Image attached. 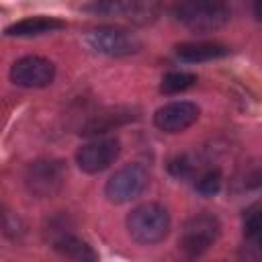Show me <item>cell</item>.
Masks as SVG:
<instances>
[{
  "instance_id": "1",
  "label": "cell",
  "mask_w": 262,
  "mask_h": 262,
  "mask_svg": "<svg viewBox=\"0 0 262 262\" xmlns=\"http://www.w3.org/2000/svg\"><path fill=\"white\" fill-rule=\"evenodd\" d=\"M174 18L196 33H211L225 27L231 18L227 0H184L174 8Z\"/></svg>"
},
{
  "instance_id": "2",
  "label": "cell",
  "mask_w": 262,
  "mask_h": 262,
  "mask_svg": "<svg viewBox=\"0 0 262 262\" xmlns=\"http://www.w3.org/2000/svg\"><path fill=\"white\" fill-rule=\"evenodd\" d=\"M125 227L131 239L137 244H160L170 231V213L160 203H143L131 209L125 219Z\"/></svg>"
},
{
  "instance_id": "3",
  "label": "cell",
  "mask_w": 262,
  "mask_h": 262,
  "mask_svg": "<svg viewBox=\"0 0 262 262\" xmlns=\"http://www.w3.org/2000/svg\"><path fill=\"white\" fill-rule=\"evenodd\" d=\"M86 45L106 57H127L141 49V41L135 33L123 27H98L86 33Z\"/></svg>"
},
{
  "instance_id": "4",
  "label": "cell",
  "mask_w": 262,
  "mask_h": 262,
  "mask_svg": "<svg viewBox=\"0 0 262 262\" xmlns=\"http://www.w3.org/2000/svg\"><path fill=\"white\" fill-rule=\"evenodd\" d=\"M147 184H149L147 168L143 164L131 162L121 166L115 174H111V178L104 184V196L115 205L131 203L147 188Z\"/></svg>"
},
{
  "instance_id": "5",
  "label": "cell",
  "mask_w": 262,
  "mask_h": 262,
  "mask_svg": "<svg viewBox=\"0 0 262 262\" xmlns=\"http://www.w3.org/2000/svg\"><path fill=\"white\" fill-rule=\"evenodd\" d=\"M221 235V221L213 213H196L186 219L180 231V250L188 256H201Z\"/></svg>"
},
{
  "instance_id": "6",
  "label": "cell",
  "mask_w": 262,
  "mask_h": 262,
  "mask_svg": "<svg viewBox=\"0 0 262 262\" xmlns=\"http://www.w3.org/2000/svg\"><path fill=\"white\" fill-rule=\"evenodd\" d=\"M66 166L59 160H35L25 170V186L37 199L55 196L66 182Z\"/></svg>"
},
{
  "instance_id": "7",
  "label": "cell",
  "mask_w": 262,
  "mask_h": 262,
  "mask_svg": "<svg viewBox=\"0 0 262 262\" xmlns=\"http://www.w3.org/2000/svg\"><path fill=\"white\" fill-rule=\"evenodd\" d=\"M121 154V141L117 137H94L76 151V164L86 174H98L106 170Z\"/></svg>"
},
{
  "instance_id": "8",
  "label": "cell",
  "mask_w": 262,
  "mask_h": 262,
  "mask_svg": "<svg viewBox=\"0 0 262 262\" xmlns=\"http://www.w3.org/2000/svg\"><path fill=\"white\" fill-rule=\"evenodd\" d=\"M55 80V66L43 55H25L10 68V82L20 88H47Z\"/></svg>"
},
{
  "instance_id": "9",
  "label": "cell",
  "mask_w": 262,
  "mask_h": 262,
  "mask_svg": "<svg viewBox=\"0 0 262 262\" xmlns=\"http://www.w3.org/2000/svg\"><path fill=\"white\" fill-rule=\"evenodd\" d=\"M201 108L190 100H174L154 113V125L164 133H182L196 123Z\"/></svg>"
},
{
  "instance_id": "10",
  "label": "cell",
  "mask_w": 262,
  "mask_h": 262,
  "mask_svg": "<svg viewBox=\"0 0 262 262\" xmlns=\"http://www.w3.org/2000/svg\"><path fill=\"white\" fill-rule=\"evenodd\" d=\"M176 55L182 61L201 63V61H211V59L229 55V47L217 41H186L176 45Z\"/></svg>"
},
{
  "instance_id": "11",
  "label": "cell",
  "mask_w": 262,
  "mask_h": 262,
  "mask_svg": "<svg viewBox=\"0 0 262 262\" xmlns=\"http://www.w3.org/2000/svg\"><path fill=\"white\" fill-rule=\"evenodd\" d=\"M66 23L55 16H27L4 29L6 37H39L63 29Z\"/></svg>"
},
{
  "instance_id": "12",
  "label": "cell",
  "mask_w": 262,
  "mask_h": 262,
  "mask_svg": "<svg viewBox=\"0 0 262 262\" xmlns=\"http://www.w3.org/2000/svg\"><path fill=\"white\" fill-rule=\"evenodd\" d=\"M53 250L70 260H78V262H94L98 260V254L92 250V246H88L84 239L70 235V233H61L55 242H53Z\"/></svg>"
},
{
  "instance_id": "13",
  "label": "cell",
  "mask_w": 262,
  "mask_h": 262,
  "mask_svg": "<svg viewBox=\"0 0 262 262\" xmlns=\"http://www.w3.org/2000/svg\"><path fill=\"white\" fill-rule=\"evenodd\" d=\"M160 8H162L160 0H127L125 18H129L135 25H141V27L151 25L160 16Z\"/></svg>"
},
{
  "instance_id": "14",
  "label": "cell",
  "mask_w": 262,
  "mask_h": 262,
  "mask_svg": "<svg viewBox=\"0 0 262 262\" xmlns=\"http://www.w3.org/2000/svg\"><path fill=\"white\" fill-rule=\"evenodd\" d=\"M196 84V74L192 72H168L162 76L160 92L162 94H180Z\"/></svg>"
},
{
  "instance_id": "15",
  "label": "cell",
  "mask_w": 262,
  "mask_h": 262,
  "mask_svg": "<svg viewBox=\"0 0 262 262\" xmlns=\"http://www.w3.org/2000/svg\"><path fill=\"white\" fill-rule=\"evenodd\" d=\"M235 190L244 192V190H254L262 186V164L260 162H250L246 164L237 174H235Z\"/></svg>"
},
{
  "instance_id": "16",
  "label": "cell",
  "mask_w": 262,
  "mask_h": 262,
  "mask_svg": "<svg viewBox=\"0 0 262 262\" xmlns=\"http://www.w3.org/2000/svg\"><path fill=\"white\" fill-rule=\"evenodd\" d=\"M199 160L196 156L192 154H180V156H174L170 162H168V172L178 178V180H186V178H192L196 172H199Z\"/></svg>"
},
{
  "instance_id": "17",
  "label": "cell",
  "mask_w": 262,
  "mask_h": 262,
  "mask_svg": "<svg viewBox=\"0 0 262 262\" xmlns=\"http://www.w3.org/2000/svg\"><path fill=\"white\" fill-rule=\"evenodd\" d=\"M82 10L94 16H125L127 0H92L90 4H84Z\"/></svg>"
},
{
  "instance_id": "18",
  "label": "cell",
  "mask_w": 262,
  "mask_h": 262,
  "mask_svg": "<svg viewBox=\"0 0 262 262\" xmlns=\"http://www.w3.org/2000/svg\"><path fill=\"white\" fill-rule=\"evenodd\" d=\"M221 184H223V176L221 172L215 168V170H207L203 172L196 182H194V188L201 196H215L219 190H221Z\"/></svg>"
},
{
  "instance_id": "19",
  "label": "cell",
  "mask_w": 262,
  "mask_h": 262,
  "mask_svg": "<svg viewBox=\"0 0 262 262\" xmlns=\"http://www.w3.org/2000/svg\"><path fill=\"white\" fill-rule=\"evenodd\" d=\"M244 235L246 237H258L262 233V207H252L244 213Z\"/></svg>"
},
{
  "instance_id": "20",
  "label": "cell",
  "mask_w": 262,
  "mask_h": 262,
  "mask_svg": "<svg viewBox=\"0 0 262 262\" xmlns=\"http://www.w3.org/2000/svg\"><path fill=\"white\" fill-rule=\"evenodd\" d=\"M252 12H254L256 20L262 23V0H254V4H252Z\"/></svg>"
},
{
  "instance_id": "21",
  "label": "cell",
  "mask_w": 262,
  "mask_h": 262,
  "mask_svg": "<svg viewBox=\"0 0 262 262\" xmlns=\"http://www.w3.org/2000/svg\"><path fill=\"white\" fill-rule=\"evenodd\" d=\"M256 239H258V246H260V250H262V233H260V235H258Z\"/></svg>"
}]
</instances>
